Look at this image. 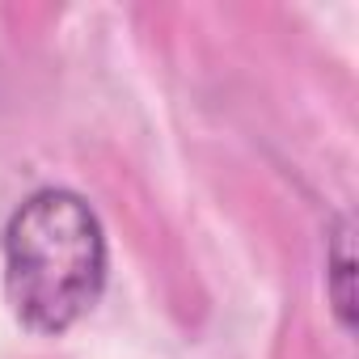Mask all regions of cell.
Returning <instances> with one entry per match:
<instances>
[{
	"label": "cell",
	"mask_w": 359,
	"mask_h": 359,
	"mask_svg": "<svg viewBox=\"0 0 359 359\" xmlns=\"http://www.w3.org/2000/svg\"><path fill=\"white\" fill-rule=\"evenodd\" d=\"M110 271L106 229L89 199L43 187L5 224V292L13 313L39 334H64L102 296Z\"/></svg>",
	"instance_id": "6da1fadb"
},
{
	"label": "cell",
	"mask_w": 359,
	"mask_h": 359,
	"mask_svg": "<svg viewBox=\"0 0 359 359\" xmlns=\"http://www.w3.org/2000/svg\"><path fill=\"white\" fill-rule=\"evenodd\" d=\"M325 296L346 334H355V250H351V216H338L325 237Z\"/></svg>",
	"instance_id": "7a4b0ae2"
}]
</instances>
